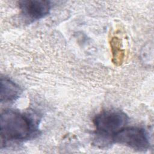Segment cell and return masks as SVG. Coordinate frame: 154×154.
<instances>
[{
  "label": "cell",
  "mask_w": 154,
  "mask_h": 154,
  "mask_svg": "<svg viewBox=\"0 0 154 154\" xmlns=\"http://www.w3.org/2000/svg\"><path fill=\"white\" fill-rule=\"evenodd\" d=\"M1 147L8 143L22 142L37 134V124L29 116L13 109L1 113Z\"/></svg>",
  "instance_id": "obj_1"
},
{
  "label": "cell",
  "mask_w": 154,
  "mask_h": 154,
  "mask_svg": "<svg viewBox=\"0 0 154 154\" xmlns=\"http://www.w3.org/2000/svg\"><path fill=\"white\" fill-rule=\"evenodd\" d=\"M129 118L122 111L108 109L95 116L93 124L96 130V144L106 146L113 143L114 137L126 126Z\"/></svg>",
  "instance_id": "obj_2"
},
{
  "label": "cell",
  "mask_w": 154,
  "mask_h": 154,
  "mask_svg": "<svg viewBox=\"0 0 154 154\" xmlns=\"http://www.w3.org/2000/svg\"><path fill=\"white\" fill-rule=\"evenodd\" d=\"M112 143H119L138 151H144L150 147L146 131L140 127L126 126L113 138Z\"/></svg>",
  "instance_id": "obj_3"
},
{
  "label": "cell",
  "mask_w": 154,
  "mask_h": 154,
  "mask_svg": "<svg viewBox=\"0 0 154 154\" xmlns=\"http://www.w3.org/2000/svg\"><path fill=\"white\" fill-rule=\"evenodd\" d=\"M22 14L28 19L34 21L48 15L51 8V3L45 0H22L18 2Z\"/></svg>",
  "instance_id": "obj_4"
},
{
  "label": "cell",
  "mask_w": 154,
  "mask_h": 154,
  "mask_svg": "<svg viewBox=\"0 0 154 154\" xmlns=\"http://www.w3.org/2000/svg\"><path fill=\"white\" fill-rule=\"evenodd\" d=\"M22 93L20 87L6 76L1 77V102H11L19 97Z\"/></svg>",
  "instance_id": "obj_5"
}]
</instances>
